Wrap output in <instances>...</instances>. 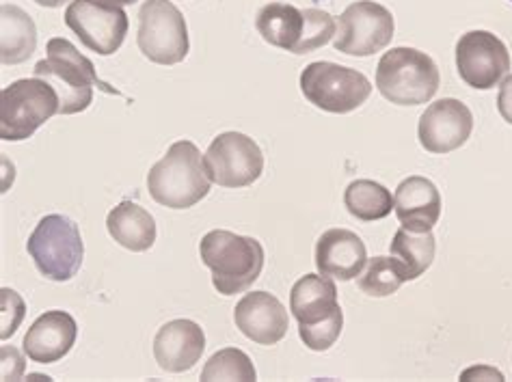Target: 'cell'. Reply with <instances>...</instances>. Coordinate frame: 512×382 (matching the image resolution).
<instances>
[{
    "mask_svg": "<svg viewBox=\"0 0 512 382\" xmlns=\"http://www.w3.org/2000/svg\"><path fill=\"white\" fill-rule=\"evenodd\" d=\"M210 177L193 141L173 143L147 173V190L156 203L171 210H188L210 193Z\"/></svg>",
    "mask_w": 512,
    "mask_h": 382,
    "instance_id": "6da1fadb",
    "label": "cell"
},
{
    "mask_svg": "<svg viewBox=\"0 0 512 382\" xmlns=\"http://www.w3.org/2000/svg\"><path fill=\"white\" fill-rule=\"evenodd\" d=\"M199 255L204 266L212 270L214 290L223 296L249 290L260 279L264 268L262 244L227 229L208 231L201 238Z\"/></svg>",
    "mask_w": 512,
    "mask_h": 382,
    "instance_id": "7a4b0ae2",
    "label": "cell"
},
{
    "mask_svg": "<svg viewBox=\"0 0 512 382\" xmlns=\"http://www.w3.org/2000/svg\"><path fill=\"white\" fill-rule=\"evenodd\" d=\"M46 52L48 57L35 63L33 72L37 78L48 80L59 93V115H76L87 111L93 100V87H98L104 93H119L98 78L93 63L67 39H50Z\"/></svg>",
    "mask_w": 512,
    "mask_h": 382,
    "instance_id": "3957f363",
    "label": "cell"
},
{
    "mask_svg": "<svg viewBox=\"0 0 512 382\" xmlns=\"http://www.w3.org/2000/svg\"><path fill=\"white\" fill-rule=\"evenodd\" d=\"M439 67L426 52L415 48H392L376 67V89L396 106H420L439 91Z\"/></svg>",
    "mask_w": 512,
    "mask_h": 382,
    "instance_id": "277c9868",
    "label": "cell"
},
{
    "mask_svg": "<svg viewBox=\"0 0 512 382\" xmlns=\"http://www.w3.org/2000/svg\"><path fill=\"white\" fill-rule=\"evenodd\" d=\"M59 93L44 78H22L0 91V139L26 141L59 113Z\"/></svg>",
    "mask_w": 512,
    "mask_h": 382,
    "instance_id": "5b68a950",
    "label": "cell"
},
{
    "mask_svg": "<svg viewBox=\"0 0 512 382\" xmlns=\"http://www.w3.org/2000/svg\"><path fill=\"white\" fill-rule=\"evenodd\" d=\"M37 270L50 281H70L83 266L85 244L78 225L63 214H48L26 242Z\"/></svg>",
    "mask_w": 512,
    "mask_h": 382,
    "instance_id": "8992f818",
    "label": "cell"
},
{
    "mask_svg": "<svg viewBox=\"0 0 512 382\" xmlns=\"http://www.w3.org/2000/svg\"><path fill=\"white\" fill-rule=\"evenodd\" d=\"M301 91L309 104L325 113L346 115L366 104L372 93L370 80L353 67L331 61L309 63L301 74Z\"/></svg>",
    "mask_w": 512,
    "mask_h": 382,
    "instance_id": "52a82bcc",
    "label": "cell"
},
{
    "mask_svg": "<svg viewBox=\"0 0 512 382\" xmlns=\"http://www.w3.org/2000/svg\"><path fill=\"white\" fill-rule=\"evenodd\" d=\"M137 44L152 63H182L188 54V29L182 11L171 0H145L139 11Z\"/></svg>",
    "mask_w": 512,
    "mask_h": 382,
    "instance_id": "ba28073f",
    "label": "cell"
},
{
    "mask_svg": "<svg viewBox=\"0 0 512 382\" xmlns=\"http://www.w3.org/2000/svg\"><path fill=\"white\" fill-rule=\"evenodd\" d=\"M394 31L392 11L374 0H357L340 16L333 46L348 57H372L392 44Z\"/></svg>",
    "mask_w": 512,
    "mask_h": 382,
    "instance_id": "9c48e42d",
    "label": "cell"
},
{
    "mask_svg": "<svg viewBox=\"0 0 512 382\" xmlns=\"http://www.w3.org/2000/svg\"><path fill=\"white\" fill-rule=\"evenodd\" d=\"M210 182L223 188H245L260 180L264 154L251 136L242 132H223L214 139L204 156Z\"/></svg>",
    "mask_w": 512,
    "mask_h": 382,
    "instance_id": "30bf717a",
    "label": "cell"
},
{
    "mask_svg": "<svg viewBox=\"0 0 512 382\" xmlns=\"http://www.w3.org/2000/svg\"><path fill=\"white\" fill-rule=\"evenodd\" d=\"M65 24L80 44L100 57L115 54L128 35L126 11L106 0H72L65 9Z\"/></svg>",
    "mask_w": 512,
    "mask_h": 382,
    "instance_id": "8fae6325",
    "label": "cell"
},
{
    "mask_svg": "<svg viewBox=\"0 0 512 382\" xmlns=\"http://www.w3.org/2000/svg\"><path fill=\"white\" fill-rule=\"evenodd\" d=\"M510 67L506 44L489 31H469L456 42V70L471 89H493L506 78Z\"/></svg>",
    "mask_w": 512,
    "mask_h": 382,
    "instance_id": "7c38bea8",
    "label": "cell"
},
{
    "mask_svg": "<svg viewBox=\"0 0 512 382\" xmlns=\"http://www.w3.org/2000/svg\"><path fill=\"white\" fill-rule=\"evenodd\" d=\"M474 130V115L461 100L443 98L430 104L420 117L417 139L430 154H450L463 147Z\"/></svg>",
    "mask_w": 512,
    "mask_h": 382,
    "instance_id": "4fadbf2b",
    "label": "cell"
},
{
    "mask_svg": "<svg viewBox=\"0 0 512 382\" xmlns=\"http://www.w3.org/2000/svg\"><path fill=\"white\" fill-rule=\"evenodd\" d=\"M236 329L260 346H275L290 329L288 309L268 292H251L234 309Z\"/></svg>",
    "mask_w": 512,
    "mask_h": 382,
    "instance_id": "5bb4252c",
    "label": "cell"
},
{
    "mask_svg": "<svg viewBox=\"0 0 512 382\" xmlns=\"http://www.w3.org/2000/svg\"><path fill=\"white\" fill-rule=\"evenodd\" d=\"M204 350V329L193 320H171L154 337V359L160 370L171 374L193 370Z\"/></svg>",
    "mask_w": 512,
    "mask_h": 382,
    "instance_id": "9a60e30c",
    "label": "cell"
},
{
    "mask_svg": "<svg viewBox=\"0 0 512 382\" xmlns=\"http://www.w3.org/2000/svg\"><path fill=\"white\" fill-rule=\"evenodd\" d=\"M368 264L363 240L350 229H329L316 242V268L338 281L357 279Z\"/></svg>",
    "mask_w": 512,
    "mask_h": 382,
    "instance_id": "2e32d148",
    "label": "cell"
},
{
    "mask_svg": "<svg viewBox=\"0 0 512 382\" xmlns=\"http://www.w3.org/2000/svg\"><path fill=\"white\" fill-rule=\"evenodd\" d=\"M441 195L437 186L420 175H411L402 180L394 195V212L402 229L413 234L433 231L441 218Z\"/></svg>",
    "mask_w": 512,
    "mask_h": 382,
    "instance_id": "e0dca14e",
    "label": "cell"
},
{
    "mask_svg": "<svg viewBox=\"0 0 512 382\" xmlns=\"http://www.w3.org/2000/svg\"><path fill=\"white\" fill-rule=\"evenodd\" d=\"M76 320L65 311H46L24 335V352L35 363H57L76 344Z\"/></svg>",
    "mask_w": 512,
    "mask_h": 382,
    "instance_id": "ac0fdd59",
    "label": "cell"
},
{
    "mask_svg": "<svg viewBox=\"0 0 512 382\" xmlns=\"http://www.w3.org/2000/svg\"><path fill=\"white\" fill-rule=\"evenodd\" d=\"M338 309V288L327 275H305L294 283L290 311L299 324H318Z\"/></svg>",
    "mask_w": 512,
    "mask_h": 382,
    "instance_id": "d6986e66",
    "label": "cell"
},
{
    "mask_svg": "<svg viewBox=\"0 0 512 382\" xmlns=\"http://www.w3.org/2000/svg\"><path fill=\"white\" fill-rule=\"evenodd\" d=\"M106 229L111 238L132 253L150 251L156 242V221L154 216L141 208L139 203L121 201L106 216Z\"/></svg>",
    "mask_w": 512,
    "mask_h": 382,
    "instance_id": "ffe728a7",
    "label": "cell"
},
{
    "mask_svg": "<svg viewBox=\"0 0 512 382\" xmlns=\"http://www.w3.org/2000/svg\"><path fill=\"white\" fill-rule=\"evenodd\" d=\"M37 48V29L33 18L18 5L0 9V61L20 65L33 57Z\"/></svg>",
    "mask_w": 512,
    "mask_h": 382,
    "instance_id": "44dd1931",
    "label": "cell"
},
{
    "mask_svg": "<svg viewBox=\"0 0 512 382\" xmlns=\"http://www.w3.org/2000/svg\"><path fill=\"white\" fill-rule=\"evenodd\" d=\"M255 29L266 44L292 52L303 33V11L284 3L264 5L255 18Z\"/></svg>",
    "mask_w": 512,
    "mask_h": 382,
    "instance_id": "7402d4cb",
    "label": "cell"
},
{
    "mask_svg": "<svg viewBox=\"0 0 512 382\" xmlns=\"http://www.w3.org/2000/svg\"><path fill=\"white\" fill-rule=\"evenodd\" d=\"M344 206L350 216L357 221L374 223L383 221L394 210V195L389 190L372 180H355L350 182L344 193Z\"/></svg>",
    "mask_w": 512,
    "mask_h": 382,
    "instance_id": "603a6c76",
    "label": "cell"
},
{
    "mask_svg": "<svg viewBox=\"0 0 512 382\" xmlns=\"http://www.w3.org/2000/svg\"><path fill=\"white\" fill-rule=\"evenodd\" d=\"M392 257H396L400 266L404 268V275L409 281L422 277L424 272L435 262V236L433 231H424V234H413V231L400 229L392 240Z\"/></svg>",
    "mask_w": 512,
    "mask_h": 382,
    "instance_id": "cb8c5ba5",
    "label": "cell"
},
{
    "mask_svg": "<svg viewBox=\"0 0 512 382\" xmlns=\"http://www.w3.org/2000/svg\"><path fill=\"white\" fill-rule=\"evenodd\" d=\"M407 275L396 257H374L366 264L363 275H359V290L372 298L392 296L400 290L402 283H407Z\"/></svg>",
    "mask_w": 512,
    "mask_h": 382,
    "instance_id": "d4e9b609",
    "label": "cell"
},
{
    "mask_svg": "<svg viewBox=\"0 0 512 382\" xmlns=\"http://www.w3.org/2000/svg\"><path fill=\"white\" fill-rule=\"evenodd\" d=\"M258 378V372L247 357L245 352L238 348H225L217 354H212L210 361L206 363L204 372H201V380H245L251 382Z\"/></svg>",
    "mask_w": 512,
    "mask_h": 382,
    "instance_id": "484cf974",
    "label": "cell"
},
{
    "mask_svg": "<svg viewBox=\"0 0 512 382\" xmlns=\"http://www.w3.org/2000/svg\"><path fill=\"white\" fill-rule=\"evenodd\" d=\"M338 33V22L331 13L322 9H303V33L299 44L294 46V54H309L322 46H327Z\"/></svg>",
    "mask_w": 512,
    "mask_h": 382,
    "instance_id": "4316f807",
    "label": "cell"
},
{
    "mask_svg": "<svg viewBox=\"0 0 512 382\" xmlns=\"http://www.w3.org/2000/svg\"><path fill=\"white\" fill-rule=\"evenodd\" d=\"M342 329H344V313L340 307L333 316H329L327 320H322L318 324H299V335L309 350L325 352L340 339Z\"/></svg>",
    "mask_w": 512,
    "mask_h": 382,
    "instance_id": "83f0119b",
    "label": "cell"
},
{
    "mask_svg": "<svg viewBox=\"0 0 512 382\" xmlns=\"http://www.w3.org/2000/svg\"><path fill=\"white\" fill-rule=\"evenodd\" d=\"M497 111H500L506 124L512 126V74L502 80L500 93H497Z\"/></svg>",
    "mask_w": 512,
    "mask_h": 382,
    "instance_id": "f1b7e54d",
    "label": "cell"
},
{
    "mask_svg": "<svg viewBox=\"0 0 512 382\" xmlns=\"http://www.w3.org/2000/svg\"><path fill=\"white\" fill-rule=\"evenodd\" d=\"M463 380H471V378H484V380H504V374L493 370V367L480 365V367H469L467 372H463L461 376Z\"/></svg>",
    "mask_w": 512,
    "mask_h": 382,
    "instance_id": "f546056e",
    "label": "cell"
},
{
    "mask_svg": "<svg viewBox=\"0 0 512 382\" xmlns=\"http://www.w3.org/2000/svg\"><path fill=\"white\" fill-rule=\"evenodd\" d=\"M35 3L39 7H46V9H55V7H61L63 3H67V0H35Z\"/></svg>",
    "mask_w": 512,
    "mask_h": 382,
    "instance_id": "4dcf8cb0",
    "label": "cell"
},
{
    "mask_svg": "<svg viewBox=\"0 0 512 382\" xmlns=\"http://www.w3.org/2000/svg\"><path fill=\"white\" fill-rule=\"evenodd\" d=\"M106 3H113V5L124 7V5H134V3H137V0H106Z\"/></svg>",
    "mask_w": 512,
    "mask_h": 382,
    "instance_id": "1f68e13d",
    "label": "cell"
},
{
    "mask_svg": "<svg viewBox=\"0 0 512 382\" xmlns=\"http://www.w3.org/2000/svg\"><path fill=\"white\" fill-rule=\"evenodd\" d=\"M510 3H512V0H510Z\"/></svg>",
    "mask_w": 512,
    "mask_h": 382,
    "instance_id": "d6a6232c",
    "label": "cell"
}]
</instances>
